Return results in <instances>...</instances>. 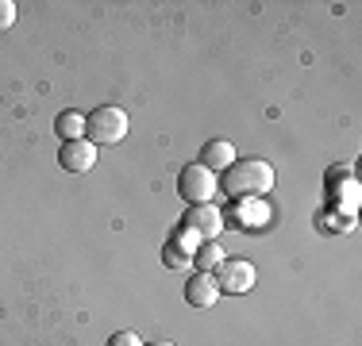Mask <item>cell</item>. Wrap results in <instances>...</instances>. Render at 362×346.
Returning a JSON list of instances; mask_svg holds the SVG:
<instances>
[{
  "label": "cell",
  "instance_id": "obj_1",
  "mask_svg": "<svg viewBox=\"0 0 362 346\" xmlns=\"http://www.w3.org/2000/svg\"><path fill=\"white\" fill-rule=\"evenodd\" d=\"M278 173L266 158H247V162H231L220 177V193H228L231 201H262L266 193L274 189Z\"/></svg>",
  "mask_w": 362,
  "mask_h": 346
},
{
  "label": "cell",
  "instance_id": "obj_2",
  "mask_svg": "<svg viewBox=\"0 0 362 346\" xmlns=\"http://www.w3.org/2000/svg\"><path fill=\"white\" fill-rule=\"evenodd\" d=\"M85 135H89L93 146H112L127 135V112L116 108V104H100L93 108V116H85Z\"/></svg>",
  "mask_w": 362,
  "mask_h": 346
},
{
  "label": "cell",
  "instance_id": "obj_3",
  "mask_svg": "<svg viewBox=\"0 0 362 346\" xmlns=\"http://www.w3.org/2000/svg\"><path fill=\"white\" fill-rule=\"evenodd\" d=\"M177 193H181V201H189V208L193 204H212L216 193H220V181H216L212 169H204L201 162H193V166H185L177 173Z\"/></svg>",
  "mask_w": 362,
  "mask_h": 346
},
{
  "label": "cell",
  "instance_id": "obj_4",
  "mask_svg": "<svg viewBox=\"0 0 362 346\" xmlns=\"http://www.w3.org/2000/svg\"><path fill=\"white\" fill-rule=\"evenodd\" d=\"M223 227H228V223H223V215H220L216 204H193L185 212V231H193L201 242H216V235Z\"/></svg>",
  "mask_w": 362,
  "mask_h": 346
},
{
  "label": "cell",
  "instance_id": "obj_5",
  "mask_svg": "<svg viewBox=\"0 0 362 346\" xmlns=\"http://www.w3.org/2000/svg\"><path fill=\"white\" fill-rule=\"evenodd\" d=\"M216 277V285H220V292H251L255 289V266L251 262H243V258H223V266H220V273H212Z\"/></svg>",
  "mask_w": 362,
  "mask_h": 346
},
{
  "label": "cell",
  "instance_id": "obj_6",
  "mask_svg": "<svg viewBox=\"0 0 362 346\" xmlns=\"http://www.w3.org/2000/svg\"><path fill=\"white\" fill-rule=\"evenodd\" d=\"M58 162H62V169H70V173H89L93 166H97V146H93L89 138L62 143V150H58Z\"/></svg>",
  "mask_w": 362,
  "mask_h": 346
},
{
  "label": "cell",
  "instance_id": "obj_7",
  "mask_svg": "<svg viewBox=\"0 0 362 346\" xmlns=\"http://www.w3.org/2000/svg\"><path fill=\"white\" fill-rule=\"evenodd\" d=\"M216 300H220V285H216V277H212V273H193L185 281V304L212 308Z\"/></svg>",
  "mask_w": 362,
  "mask_h": 346
},
{
  "label": "cell",
  "instance_id": "obj_8",
  "mask_svg": "<svg viewBox=\"0 0 362 346\" xmlns=\"http://www.w3.org/2000/svg\"><path fill=\"white\" fill-rule=\"evenodd\" d=\"M193 250H197V235L181 227L177 235L166 242V250H162V262H166L170 270H181L185 262H193Z\"/></svg>",
  "mask_w": 362,
  "mask_h": 346
},
{
  "label": "cell",
  "instance_id": "obj_9",
  "mask_svg": "<svg viewBox=\"0 0 362 346\" xmlns=\"http://www.w3.org/2000/svg\"><path fill=\"white\" fill-rule=\"evenodd\" d=\"M231 162H235V146H231L228 138H212V143H204V150H201V166L204 169L223 173Z\"/></svg>",
  "mask_w": 362,
  "mask_h": 346
},
{
  "label": "cell",
  "instance_id": "obj_10",
  "mask_svg": "<svg viewBox=\"0 0 362 346\" xmlns=\"http://www.w3.org/2000/svg\"><path fill=\"white\" fill-rule=\"evenodd\" d=\"M193 266H197V273H216L220 266H223L220 242H201V246L193 250Z\"/></svg>",
  "mask_w": 362,
  "mask_h": 346
},
{
  "label": "cell",
  "instance_id": "obj_11",
  "mask_svg": "<svg viewBox=\"0 0 362 346\" xmlns=\"http://www.w3.org/2000/svg\"><path fill=\"white\" fill-rule=\"evenodd\" d=\"M54 131L62 143H77V138H85V116L81 112H62V116L54 119Z\"/></svg>",
  "mask_w": 362,
  "mask_h": 346
},
{
  "label": "cell",
  "instance_id": "obj_12",
  "mask_svg": "<svg viewBox=\"0 0 362 346\" xmlns=\"http://www.w3.org/2000/svg\"><path fill=\"white\" fill-rule=\"evenodd\" d=\"M235 215H239L243 223H247V220H266V208H262V204H255V201H251V204H247V201H239ZM251 227H255V223H251Z\"/></svg>",
  "mask_w": 362,
  "mask_h": 346
},
{
  "label": "cell",
  "instance_id": "obj_13",
  "mask_svg": "<svg viewBox=\"0 0 362 346\" xmlns=\"http://www.w3.org/2000/svg\"><path fill=\"white\" fill-rule=\"evenodd\" d=\"M108 346H143V339H139L135 331H116V335L108 339Z\"/></svg>",
  "mask_w": 362,
  "mask_h": 346
},
{
  "label": "cell",
  "instance_id": "obj_14",
  "mask_svg": "<svg viewBox=\"0 0 362 346\" xmlns=\"http://www.w3.org/2000/svg\"><path fill=\"white\" fill-rule=\"evenodd\" d=\"M16 23V4L12 0H0V31H8Z\"/></svg>",
  "mask_w": 362,
  "mask_h": 346
},
{
  "label": "cell",
  "instance_id": "obj_15",
  "mask_svg": "<svg viewBox=\"0 0 362 346\" xmlns=\"http://www.w3.org/2000/svg\"><path fill=\"white\" fill-rule=\"evenodd\" d=\"M143 346H146V342H143ZM151 346H174V342H151Z\"/></svg>",
  "mask_w": 362,
  "mask_h": 346
}]
</instances>
